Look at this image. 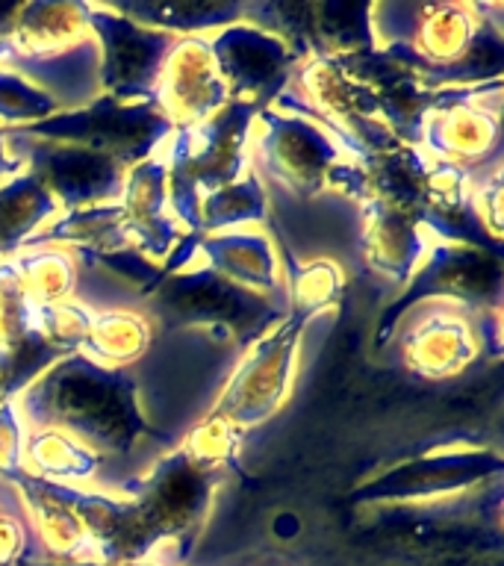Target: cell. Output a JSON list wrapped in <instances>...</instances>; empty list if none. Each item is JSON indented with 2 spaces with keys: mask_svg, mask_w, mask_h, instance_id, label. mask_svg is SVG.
Here are the masks:
<instances>
[{
  "mask_svg": "<svg viewBox=\"0 0 504 566\" xmlns=\"http://www.w3.org/2000/svg\"><path fill=\"white\" fill-rule=\"evenodd\" d=\"M269 212L263 180L251 171L237 184L203 195L195 210V233L210 237V233H228V230H248V224L263 221Z\"/></svg>",
  "mask_w": 504,
  "mask_h": 566,
  "instance_id": "cell-24",
  "label": "cell"
},
{
  "mask_svg": "<svg viewBox=\"0 0 504 566\" xmlns=\"http://www.w3.org/2000/svg\"><path fill=\"white\" fill-rule=\"evenodd\" d=\"M65 106L44 92L35 80L12 65H0V130H24L39 122H48Z\"/></svg>",
  "mask_w": 504,
  "mask_h": 566,
  "instance_id": "cell-28",
  "label": "cell"
},
{
  "mask_svg": "<svg viewBox=\"0 0 504 566\" xmlns=\"http://www.w3.org/2000/svg\"><path fill=\"white\" fill-rule=\"evenodd\" d=\"M256 109L230 101L219 115L198 127L175 130L159 157L168 168L171 212L186 237L195 233V210L203 195L237 184L251 175V130Z\"/></svg>",
  "mask_w": 504,
  "mask_h": 566,
  "instance_id": "cell-2",
  "label": "cell"
},
{
  "mask_svg": "<svg viewBox=\"0 0 504 566\" xmlns=\"http://www.w3.org/2000/svg\"><path fill=\"white\" fill-rule=\"evenodd\" d=\"M343 157H357L334 133L298 113L263 106L254 115L251 159L265 175L301 198H313L327 186V175Z\"/></svg>",
  "mask_w": 504,
  "mask_h": 566,
  "instance_id": "cell-5",
  "label": "cell"
},
{
  "mask_svg": "<svg viewBox=\"0 0 504 566\" xmlns=\"http://www.w3.org/2000/svg\"><path fill=\"white\" fill-rule=\"evenodd\" d=\"M39 239L44 245L69 248V251H80V254L97 256V260L130 248L127 233H124L122 210L115 201L62 210Z\"/></svg>",
  "mask_w": 504,
  "mask_h": 566,
  "instance_id": "cell-22",
  "label": "cell"
},
{
  "mask_svg": "<svg viewBox=\"0 0 504 566\" xmlns=\"http://www.w3.org/2000/svg\"><path fill=\"white\" fill-rule=\"evenodd\" d=\"M115 203L122 210L124 233L133 251L154 265L166 263V256L186 237L171 212L166 159L154 154L127 168Z\"/></svg>",
  "mask_w": 504,
  "mask_h": 566,
  "instance_id": "cell-15",
  "label": "cell"
},
{
  "mask_svg": "<svg viewBox=\"0 0 504 566\" xmlns=\"http://www.w3.org/2000/svg\"><path fill=\"white\" fill-rule=\"evenodd\" d=\"M210 44L230 101L254 109H263L286 92L292 71L301 62L298 51L283 35L245 18L210 33Z\"/></svg>",
  "mask_w": 504,
  "mask_h": 566,
  "instance_id": "cell-8",
  "label": "cell"
},
{
  "mask_svg": "<svg viewBox=\"0 0 504 566\" xmlns=\"http://www.w3.org/2000/svg\"><path fill=\"white\" fill-rule=\"evenodd\" d=\"M95 44L86 3H15L3 65L35 69Z\"/></svg>",
  "mask_w": 504,
  "mask_h": 566,
  "instance_id": "cell-16",
  "label": "cell"
},
{
  "mask_svg": "<svg viewBox=\"0 0 504 566\" xmlns=\"http://www.w3.org/2000/svg\"><path fill=\"white\" fill-rule=\"evenodd\" d=\"M7 384H3V378H0V401H7Z\"/></svg>",
  "mask_w": 504,
  "mask_h": 566,
  "instance_id": "cell-35",
  "label": "cell"
},
{
  "mask_svg": "<svg viewBox=\"0 0 504 566\" xmlns=\"http://www.w3.org/2000/svg\"><path fill=\"white\" fill-rule=\"evenodd\" d=\"M21 133L44 142H71L101 150L106 157L118 159L122 166H136L141 159L162 150L175 127L159 115L154 101L145 104H118L97 95L74 109H62L48 122L24 127Z\"/></svg>",
  "mask_w": 504,
  "mask_h": 566,
  "instance_id": "cell-3",
  "label": "cell"
},
{
  "mask_svg": "<svg viewBox=\"0 0 504 566\" xmlns=\"http://www.w3.org/2000/svg\"><path fill=\"white\" fill-rule=\"evenodd\" d=\"M502 290V265L498 256L490 254L486 245H460V242H437L422 269L410 277V290L401 298L407 301L440 298L460 304V307H493Z\"/></svg>",
  "mask_w": 504,
  "mask_h": 566,
  "instance_id": "cell-14",
  "label": "cell"
},
{
  "mask_svg": "<svg viewBox=\"0 0 504 566\" xmlns=\"http://www.w3.org/2000/svg\"><path fill=\"white\" fill-rule=\"evenodd\" d=\"M186 269H203L263 298H272L277 290L286 292L283 283L286 269L274 251L272 239L260 230H228V233L198 237L192 263Z\"/></svg>",
  "mask_w": 504,
  "mask_h": 566,
  "instance_id": "cell-17",
  "label": "cell"
},
{
  "mask_svg": "<svg viewBox=\"0 0 504 566\" xmlns=\"http://www.w3.org/2000/svg\"><path fill=\"white\" fill-rule=\"evenodd\" d=\"M150 101L175 130L210 122L230 104L228 86L212 56L210 33L175 35L159 65Z\"/></svg>",
  "mask_w": 504,
  "mask_h": 566,
  "instance_id": "cell-11",
  "label": "cell"
},
{
  "mask_svg": "<svg viewBox=\"0 0 504 566\" xmlns=\"http://www.w3.org/2000/svg\"><path fill=\"white\" fill-rule=\"evenodd\" d=\"M401 357L407 369L422 378H454L484 348V334L469 318V310L440 298L416 301L401 334Z\"/></svg>",
  "mask_w": 504,
  "mask_h": 566,
  "instance_id": "cell-12",
  "label": "cell"
},
{
  "mask_svg": "<svg viewBox=\"0 0 504 566\" xmlns=\"http://www.w3.org/2000/svg\"><path fill=\"white\" fill-rule=\"evenodd\" d=\"M469 207L472 216L493 242L502 239V171L493 168L481 180H469Z\"/></svg>",
  "mask_w": 504,
  "mask_h": 566,
  "instance_id": "cell-32",
  "label": "cell"
},
{
  "mask_svg": "<svg viewBox=\"0 0 504 566\" xmlns=\"http://www.w3.org/2000/svg\"><path fill=\"white\" fill-rule=\"evenodd\" d=\"M12 9H15V3H0V65H3V56H7V33Z\"/></svg>",
  "mask_w": 504,
  "mask_h": 566,
  "instance_id": "cell-34",
  "label": "cell"
},
{
  "mask_svg": "<svg viewBox=\"0 0 504 566\" xmlns=\"http://www.w3.org/2000/svg\"><path fill=\"white\" fill-rule=\"evenodd\" d=\"M150 345V322L136 310H95L80 354L106 369H127Z\"/></svg>",
  "mask_w": 504,
  "mask_h": 566,
  "instance_id": "cell-23",
  "label": "cell"
},
{
  "mask_svg": "<svg viewBox=\"0 0 504 566\" xmlns=\"http://www.w3.org/2000/svg\"><path fill=\"white\" fill-rule=\"evenodd\" d=\"M219 484V472L195 467L177 449L154 463L130 490L122 493L130 499L141 534L154 546V539L180 537L183 531L195 528L210 507Z\"/></svg>",
  "mask_w": 504,
  "mask_h": 566,
  "instance_id": "cell-9",
  "label": "cell"
},
{
  "mask_svg": "<svg viewBox=\"0 0 504 566\" xmlns=\"http://www.w3.org/2000/svg\"><path fill=\"white\" fill-rule=\"evenodd\" d=\"M30 428H62L101 454H127L148 433L136 384L86 354H69L15 398Z\"/></svg>",
  "mask_w": 504,
  "mask_h": 566,
  "instance_id": "cell-1",
  "label": "cell"
},
{
  "mask_svg": "<svg viewBox=\"0 0 504 566\" xmlns=\"http://www.w3.org/2000/svg\"><path fill=\"white\" fill-rule=\"evenodd\" d=\"M283 283H286L290 313L309 322L318 313L336 307L345 290V274L330 256H318L309 263L292 265L290 272L283 274Z\"/></svg>",
  "mask_w": 504,
  "mask_h": 566,
  "instance_id": "cell-26",
  "label": "cell"
},
{
  "mask_svg": "<svg viewBox=\"0 0 504 566\" xmlns=\"http://www.w3.org/2000/svg\"><path fill=\"white\" fill-rule=\"evenodd\" d=\"M15 269L21 274L27 295L35 307H53L71 298L77 283V256L60 245H30L18 251Z\"/></svg>",
  "mask_w": 504,
  "mask_h": 566,
  "instance_id": "cell-25",
  "label": "cell"
},
{
  "mask_svg": "<svg viewBox=\"0 0 504 566\" xmlns=\"http://www.w3.org/2000/svg\"><path fill=\"white\" fill-rule=\"evenodd\" d=\"M30 424L18 410L15 398L0 401V478L12 481L24 472V440Z\"/></svg>",
  "mask_w": 504,
  "mask_h": 566,
  "instance_id": "cell-31",
  "label": "cell"
},
{
  "mask_svg": "<svg viewBox=\"0 0 504 566\" xmlns=\"http://www.w3.org/2000/svg\"><path fill=\"white\" fill-rule=\"evenodd\" d=\"M159 301L175 316L195 322V325H212L228 334L254 343L272 325V304L263 295L233 286L203 269H183L159 281Z\"/></svg>",
  "mask_w": 504,
  "mask_h": 566,
  "instance_id": "cell-13",
  "label": "cell"
},
{
  "mask_svg": "<svg viewBox=\"0 0 504 566\" xmlns=\"http://www.w3.org/2000/svg\"><path fill=\"white\" fill-rule=\"evenodd\" d=\"M21 168L24 166H21V163L12 157V150H9L7 130H0V184H3V180H9L12 175H18Z\"/></svg>",
  "mask_w": 504,
  "mask_h": 566,
  "instance_id": "cell-33",
  "label": "cell"
},
{
  "mask_svg": "<svg viewBox=\"0 0 504 566\" xmlns=\"http://www.w3.org/2000/svg\"><path fill=\"white\" fill-rule=\"evenodd\" d=\"M62 207L27 168L0 184V260L35 245Z\"/></svg>",
  "mask_w": 504,
  "mask_h": 566,
  "instance_id": "cell-21",
  "label": "cell"
},
{
  "mask_svg": "<svg viewBox=\"0 0 504 566\" xmlns=\"http://www.w3.org/2000/svg\"><path fill=\"white\" fill-rule=\"evenodd\" d=\"M12 157L56 198L62 210L95 207L118 198L127 166L101 150L71 142L33 139L21 130H7Z\"/></svg>",
  "mask_w": 504,
  "mask_h": 566,
  "instance_id": "cell-7",
  "label": "cell"
},
{
  "mask_svg": "<svg viewBox=\"0 0 504 566\" xmlns=\"http://www.w3.org/2000/svg\"><path fill=\"white\" fill-rule=\"evenodd\" d=\"M484 469V454H437V458L416 460L413 467H407L405 472H392L384 481L380 495H437L449 486L460 484V478H469V472Z\"/></svg>",
  "mask_w": 504,
  "mask_h": 566,
  "instance_id": "cell-27",
  "label": "cell"
},
{
  "mask_svg": "<svg viewBox=\"0 0 504 566\" xmlns=\"http://www.w3.org/2000/svg\"><path fill=\"white\" fill-rule=\"evenodd\" d=\"M366 230H363V256L366 263L387 281L410 283L422 263L437 245L428 224L419 212L392 210H363Z\"/></svg>",
  "mask_w": 504,
  "mask_h": 566,
  "instance_id": "cell-18",
  "label": "cell"
},
{
  "mask_svg": "<svg viewBox=\"0 0 504 566\" xmlns=\"http://www.w3.org/2000/svg\"><path fill=\"white\" fill-rule=\"evenodd\" d=\"M493 83L469 88V92H440L437 95L431 109L422 115L419 136H416V145L433 163L469 171L493 154L498 136H502V122H498L502 101H495V104L484 101L486 88Z\"/></svg>",
  "mask_w": 504,
  "mask_h": 566,
  "instance_id": "cell-10",
  "label": "cell"
},
{
  "mask_svg": "<svg viewBox=\"0 0 504 566\" xmlns=\"http://www.w3.org/2000/svg\"><path fill=\"white\" fill-rule=\"evenodd\" d=\"M304 325L307 318L286 313L265 334L256 336L254 343H248L212 413L224 416L242 431L272 419L292 392Z\"/></svg>",
  "mask_w": 504,
  "mask_h": 566,
  "instance_id": "cell-4",
  "label": "cell"
},
{
  "mask_svg": "<svg viewBox=\"0 0 504 566\" xmlns=\"http://www.w3.org/2000/svg\"><path fill=\"white\" fill-rule=\"evenodd\" d=\"M92 316H95V310L88 304L69 298L62 304H53V307H39L35 325H39V336L51 345L53 352L60 357H69V354H80V348L86 343Z\"/></svg>",
  "mask_w": 504,
  "mask_h": 566,
  "instance_id": "cell-30",
  "label": "cell"
},
{
  "mask_svg": "<svg viewBox=\"0 0 504 566\" xmlns=\"http://www.w3.org/2000/svg\"><path fill=\"white\" fill-rule=\"evenodd\" d=\"M486 24L484 9L466 7V3H433L422 7L410 27L407 48L416 53V60L424 69L437 74L451 65H458Z\"/></svg>",
  "mask_w": 504,
  "mask_h": 566,
  "instance_id": "cell-19",
  "label": "cell"
},
{
  "mask_svg": "<svg viewBox=\"0 0 504 566\" xmlns=\"http://www.w3.org/2000/svg\"><path fill=\"white\" fill-rule=\"evenodd\" d=\"M104 469V454L62 431V428H30L24 440V475L62 486L95 484Z\"/></svg>",
  "mask_w": 504,
  "mask_h": 566,
  "instance_id": "cell-20",
  "label": "cell"
},
{
  "mask_svg": "<svg viewBox=\"0 0 504 566\" xmlns=\"http://www.w3.org/2000/svg\"><path fill=\"white\" fill-rule=\"evenodd\" d=\"M97 44V88L118 104H145L157 86L159 65L175 35L139 24L113 3H86Z\"/></svg>",
  "mask_w": 504,
  "mask_h": 566,
  "instance_id": "cell-6",
  "label": "cell"
},
{
  "mask_svg": "<svg viewBox=\"0 0 504 566\" xmlns=\"http://www.w3.org/2000/svg\"><path fill=\"white\" fill-rule=\"evenodd\" d=\"M242 437H245L242 428H237L230 419L210 410V416H203L201 422L186 433V440L180 442V451H183V458L189 463H195V467L224 475L237 463L239 449H242Z\"/></svg>",
  "mask_w": 504,
  "mask_h": 566,
  "instance_id": "cell-29",
  "label": "cell"
}]
</instances>
